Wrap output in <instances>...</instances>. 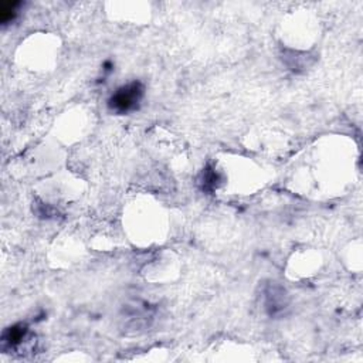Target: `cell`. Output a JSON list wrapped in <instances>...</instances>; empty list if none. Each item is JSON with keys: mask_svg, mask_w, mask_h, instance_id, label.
Returning a JSON list of instances; mask_svg holds the SVG:
<instances>
[{"mask_svg": "<svg viewBox=\"0 0 363 363\" xmlns=\"http://www.w3.org/2000/svg\"><path fill=\"white\" fill-rule=\"evenodd\" d=\"M141 96H142L141 85L134 82L131 85H127V87L118 89V93L113 97L110 104L115 111L127 113V111L132 110L135 107V104H138Z\"/></svg>", "mask_w": 363, "mask_h": 363, "instance_id": "6da1fadb", "label": "cell"}]
</instances>
